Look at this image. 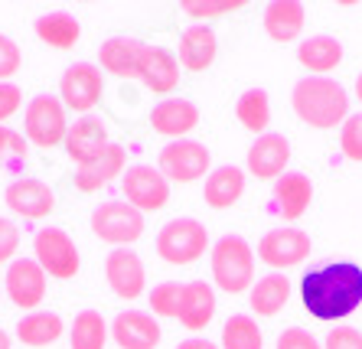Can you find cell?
<instances>
[{
  "label": "cell",
  "instance_id": "obj_31",
  "mask_svg": "<svg viewBox=\"0 0 362 349\" xmlns=\"http://www.w3.org/2000/svg\"><path fill=\"white\" fill-rule=\"evenodd\" d=\"M235 118L245 131L252 134H268V124H271V98L264 88H245L238 95L235 102Z\"/></svg>",
  "mask_w": 362,
  "mask_h": 349
},
{
  "label": "cell",
  "instance_id": "obj_28",
  "mask_svg": "<svg viewBox=\"0 0 362 349\" xmlns=\"http://www.w3.org/2000/svg\"><path fill=\"white\" fill-rule=\"evenodd\" d=\"M144 43L134 36H111L98 49V69L108 76H131L134 78L137 62H141Z\"/></svg>",
  "mask_w": 362,
  "mask_h": 349
},
{
  "label": "cell",
  "instance_id": "obj_23",
  "mask_svg": "<svg viewBox=\"0 0 362 349\" xmlns=\"http://www.w3.org/2000/svg\"><path fill=\"white\" fill-rule=\"evenodd\" d=\"M310 199H313V183L307 173L287 170L284 177L274 179V206H278V213L284 215V222L300 219V215L307 213Z\"/></svg>",
  "mask_w": 362,
  "mask_h": 349
},
{
  "label": "cell",
  "instance_id": "obj_11",
  "mask_svg": "<svg viewBox=\"0 0 362 349\" xmlns=\"http://www.w3.org/2000/svg\"><path fill=\"white\" fill-rule=\"evenodd\" d=\"M121 193H124V203H131L141 213H157L170 203V179L151 163H134L121 177Z\"/></svg>",
  "mask_w": 362,
  "mask_h": 349
},
{
  "label": "cell",
  "instance_id": "obj_4",
  "mask_svg": "<svg viewBox=\"0 0 362 349\" xmlns=\"http://www.w3.org/2000/svg\"><path fill=\"white\" fill-rule=\"evenodd\" d=\"M206 248H209V229L193 215H177V219L163 222L157 232V255L173 268L199 261Z\"/></svg>",
  "mask_w": 362,
  "mask_h": 349
},
{
  "label": "cell",
  "instance_id": "obj_45",
  "mask_svg": "<svg viewBox=\"0 0 362 349\" xmlns=\"http://www.w3.org/2000/svg\"><path fill=\"white\" fill-rule=\"evenodd\" d=\"M0 349H10V336L4 330H0Z\"/></svg>",
  "mask_w": 362,
  "mask_h": 349
},
{
  "label": "cell",
  "instance_id": "obj_9",
  "mask_svg": "<svg viewBox=\"0 0 362 349\" xmlns=\"http://www.w3.org/2000/svg\"><path fill=\"white\" fill-rule=\"evenodd\" d=\"M313 252L310 235L297 225H284V229H271L264 232V239L258 242V261H264L271 271H291V268H300Z\"/></svg>",
  "mask_w": 362,
  "mask_h": 349
},
{
  "label": "cell",
  "instance_id": "obj_5",
  "mask_svg": "<svg viewBox=\"0 0 362 349\" xmlns=\"http://www.w3.org/2000/svg\"><path fill=\"white\" fill-rule=\"evenodd\" d=\"M88 222H92L95 239L108 242L115 248H131L147 232V219L141 209H134L131 203H121V199H108V203L95 206Z\"/></svg>",
  "mask_w": 362,
  "mask_h": 349
},
{
  "label": "cell",
  "instance_id": "obj_14",
  "mask_svg": "<svg viewBox=\"0 0 362 349\" xmlns=\"http://www.w3.org/2000/svg\"><path fill=\"white\" fill-rule=\"evenodd\" d=\"M105 281L111 294L121 300H137L147 284V271L134 248H111L105 258Z\"/></svg>",
  "mask_w": 362,
  "mask_h": 349
},
{
  "label": "cell",
  "instance_id": "obj_25",
  "mask_svg": "<svg viewBox=\"0 0 362 349\" xmlns=\"http://www.w3.org/2000/svg\"><path fill=\"white\" fill-rule=\"evenodd\" d=\"M245 196V170L242 167H216L202 183V199L209 209H232Z\"/></svg>",
  "mask_w": 362,
  "mask_h": 349
},
{
  "label": "cell",
  "instance_id": "obj_34",
  "mask_svg": "<svg viewBox=\"0 0 362 349\" xmlns=\"http://www.w3.org/2000/svg\"><path fill=\"white\" fill-rule=\"evenodd\" d=\"M180 304H183V284L180 281H163L151 290V310L153 317H167V320H180Z\"/></svg>",
  "mask_w": 362,
  "mask_h": 349
},
{
  "label": "cell",
  "instance_id": "obj_33",
  "mask_svg": "<svg viewBox=\"0 0 362 349\" xmlns=\"http://www.w3.org/2000/svg\"><path fill=\"white\" fill-rule=\"evenodd\" d=\"M222 349H264V333L248 314L228 317L222 326Z\"/></svg>",
  "mask_w": 362,
  "mask_h": 349
},
{
  "label": "cell",
  "instance_id": "obj_32",
  "mask_svg": "<svg viewBox=\"0 0 362 349\" xmlns=\"http://www.w3.org/2000/svg\"><path fill=\"white\" fill-rule=\"evenodd\" d=\"M111 340V326L98 310H82L69 326V346L72 349H105Z\"/></svg>",
  "mask_w": 362,
  "mask_h": 349
},
{
  "label": "cell",
  "instance_id": "obj_30",
  "mask_svg": "<svg viewBox=\"0 0 362 349\" xmlns=\"http://www.w3.org/2000/svg\"><path fill=\"white\" fill-rule=\"evenodd\" d=\"M62 330H66V324H62V317L52 314V310H33V314H23L17 320V340L33 349L52 346V343L62 336Z\"/></svg>",
  "mask_w": 362,
  "mask_h": 349
},
{
  "label": "cell",
  "instance_id": "obj_8",
  "mask_svg": "<svg viewBox=\"0 0 362 349\" xmlns=\"http://www.w3.org/2000/svg\"><path fill=\"white\" fill-rule=\"evenodd\" d=\"M157 170L170 179V183H193L212 173V153L206 144L183 137V141H167L157 157Z\"/></svg>",
  "mask_w": 362,
  "mask_h": 349
},
{
  "label": "cell",
  "instance_id": "obj_13",
  "mask_svg": "<svg viewBox=\"0 0 362 349\" xmlns=\"http://www.w3.org/2000/svg\"><path fill=\"white\" fill-rule=\"evenodd\" d=\"M4 203L13 215L26 222H40L56 209V193L49 189V183H42L36 177H20L4 189Z\"/></svg>",
  "mask_w": 362,
  "mask_h": 349
},
{
  "label": "cell",
  "instance_id": "obj_43",
  "mask_svg": "<svg viewBox=\"0 0 362 349\" xmlns=\"http://www.w3.org/2000/svg\"><path fill=\"white\" fill-rule=\"evenodd\" d=\"M177 349H222V346H216V343L206 340V336H189V340L177 343Z\"/></svg>",
  "mask_w": 362,
  "mask_h": 349
},
{
  "label": "cell",
  "instance_id": "obj_10",
  "mask_svg": "<svg viewBox=\"0 0 362 349\" xmlns=\"http://www.w3.org/2000/svg\"><path fill=\"white\" fill-rule=\"evenodd\" d=\"M105 95V72L98 69V62H72L59 78V98L69 111L92 114V108L101 102Z\"/></svg>",
  "mask_w": 362,
  "mask_h": 349
},
{
  "label": "cell",
  "instance_id": "obj_7",
  "mask_svg": "<svg viewBox=\"0 0 362 349\" xmlns=\"http://www.w3.org/2000/svg\"><path fill=\"white\" fill-rule=\"evenodd\" d=\"M33 258L40 261V268L56 281H72L82 268L78 258V245L72 242L66 229L59 225H42L33 235Z\"/></svg>",
  "mask_w": 362,
  "mask_h": 349
},
{
  "label": "cell",
  "instance_id": "obj_29",
  "mask_svg": "<svg viewBox=\"0 0 362 349\" xmlns=\"http://www.w3.org/2000/svg\"><path fill=\"white\" fill-rule=\"evenodd\" d=\"M33 30H36V36H40V43H46L49 49H59V52L72 49V46L82 40V23H78L72 13H66V10L36 17Z\"/></svg>",
  "mask_w": 362,
  "mask_h": 349
},
{
  "label": "cell",
  "instance_id": "obj_44",
  "mask_svg": "<svg viewBox=\"0 0 362 349\" xmlns=\"http://www.w3.org/2000/svg\"><path fill=\"white\" fill-rule=\"evenodd\" d=\"M356 102L362 105V72H359V76H356Z\"/></svg>",
  "mask_w": 362,
  "mask_h": 349
},
{
  "label": "cell",
  "instance_id": "obj_46",
  "mask_svg": "<svg viewBox=\"0 0 362 349\" xmlns=\"http://www.w3.org/2000/svg\"><path fill=\"white\" fill-rule=\"evenodd\" d=\"M0 297H4V281H0Z\"/></svg>",
  "mask_w": 362,
  "mask_h": 349
},
{
  "label": "cell",
  "instance_id": "obj_2",
  "mask_svg": "<svg viewBox=\"0 0 362 349\" xmlns=\"http://www.w3.org/2000/svg\"><path fill=\"white\" fill-rule=\"evenodd\" d=\"M291 108L303 124L317 131L343 128L349 118V92L329 76H303L291 88Z\"/></svg>",
  "mask_w": 362,
  "mask_h": 349
},
{
  "label": "cell",
  "instance_id": "obj_1",
  "mask_svg": "<svg viewBox=\"0 0 362 349\" xmlns=\"http://www.w3.org/2000/svg\"><path fill=\"white\" fill-rule=\"evenodd\" d=\"M303 310L323 324H337L362 304V264L353 258L323 261L310 271H303L297 284Z\"/></svg>",
  "mask_w": 362,
  "mask_h": 349
},
{
  "label": "cell",
  "instance_id": "obj_19",
  "mask_svg": "<svg viewBox=\"0 0 362 349\" xmlns=\"http://www.w3.org/2000/svg\"><path fill=\"white\" fill-rule=\"evenodd\" d=\"M151 128L170 141H183V137H189V131L199 128V108L189 98L170 95L151 108Z\"/></svg>",
  "mask_w": 362,
  "mask_h": 349
},
{
  "label": "cell",
  "instance_id": "obj_38",
  "mask_svg": "<svg viewBox=\"0 0 362 349\" xmlns=\"http://www.w3.org/2000/svg\"><path fill=\"white\" fill-rule=\"evenodd\" d=\"M20 66H23V52H20L17 40L0 33V82H10L20 72Z\"/></svg>",
  "mask_w": 362,
  "mask_h": 349
},
{
  "label": "cell",
  "instance_id": "obj_41",
  "mask_svg": "<svg viewBox=\"0 0 362 349\" xmlns=\"http://www.w3.org/2000/svg\"><path fill=\"white\" fill-rule=\"evenodd\" d=\"M17 248H20V229L17 222H10L0 215V264H10L17 258Z\"/></svg>",
  "mask_w": 362,
  "mask_h": 349
},
{
  "label": "cell",
  "instance_id": "obj_37",
  "mask_svg": "<svg viewBox=\"0 0 362 349\" xmlns=\"http://www.w3.org/2000/svg\"><path fill=\"white\" fill-rule=\"evenodd\" d=\"M245 4L242 0H206V4H196V0H186V4H180V10H183L186 17L193 20H212V17H222V13H232V10H242Z\"/></svg>",
  "mask_w": 362,
  "mask_h": 349
},
{
  "label": "cell",
  "instance_id": "obj_20",
  "mask_svg": "<svg viewBox=\"0 0 362 349\" xmlns=\"http://www.w3.org/2000/svg\"><path fill=\"white\" fill-rule=\"evenodd\" d=\"M127 170V150L121 144H108L95 160L76 167V189L82 193H98L101 187H108L111 179H121Z\"/></svg>",
  "mask_w": 362,
  "mask_h": 349
},
{
  "label": "cell",
  "instance_id": "obj_27",
  "mask_svg": "<svg viewBox=\"0 0 362 349\" xmlns=\"http://www.w3.org/2000/svg\"><path fill=\"white\" fill-rule=\"evenodd\" d=\"M297 62H300L310 76H327V72H333V69L343 62V43H339L337 36H307V40H300V46H297Z\"/></svg>",
  "mask_w": 362,
  "mask_h": 349
},
{
  "label": "cell",
  "instance_id": "obj_18",
  "mask_svg": "<svg viewBox=\"0 0 362 349\" xmlns=\"http://www.w3.org/2000/svg\"><path fill=\"white\" fill-rule=\"evenodd\" d=\"M62 144H66L69 160L76 163V167H82V163L95 160V157L111 144L108 141V124H105L101 118H95V114H82V118H76L72 124H69Z\"/></svg>",
  "mask_w": 362,
  "mask_h": 349
},
{
  "label": "cell",
  "instance_id": "obj_22",
  "mask_svg": "<svg viewBox=\"0 0 362 349\" xmlns=\"http://www.w3.org/2000/svg\"><path fill=\"white\" fill-rule=\"evenodd\" d=\"M303 23H307V7L300 0H271L262 13L264 33L274 43H294L303 33Z\"/></svg>",
  "mask_w": 362,
  "mask_h": 349
},
{
  "label": "cell",
  "instance_id": "obj_16",
  "mask_svg": "<svg viewBox=\"0 0 362 349\" xmlns=\"http://www.w3.org/2000/svg\"><path fill=\"white\" fill-rule=\"evenodd\" d=\"M108 326L118 349H157L163 340L157 317L147 314V310H121Z\"/></svg>",
  "mask_w": 362,
  "mask_h": 349
},
{
  "label": "cell",
  "instance_id": "obj_39",
  "mask_svg": "<svg viewBox=\"0 0 362 349\" xmlns=\"http://www.w3.org/2000/svg\"><path fill=\"white\" fill-rule=\"evenodd\" d=\"M274 349H323V343L317 340L307 326H287V330L278 336Z\"/></svg>",
  "mask_w": 362,
  "mask_h": 349
},
{
  "label": "cell",
  "instance_id": "obj_21",
  "mask_svg": "<svg viewBox=\"0 0 362 349\" xmlns=\"http://www.w3.org/2000/svg\"><path fill=\"white\" fill-rule=\"evenodd\" d=\"M219 56V36L209 23H193L180 33L177 59L186 72H206Z\"/></svg>",
  "mask_w": 362,
  "mask_h": 349
},
{
  "label": "cell",
  "instance_id": "obj_42",
  "mask_svg": "<svg viewBox=\"0 0 362 349\" xmlns=\"http://www.w3.org/2000/svg\"><path fill=\"white\" fill-rule=\"evenodd\" d=\"M323 349H362V330L356 326H333L323 340Z\"/></svg>",
  "mask_w": 362,
  "mask_h": 349
},
{
  "label": "cell",
  "instance_id": "obj_12",
  "mask_svg": "<svg viewBox=\"0 0 362 349\" xmlns=\"http://www.w3.org/2000/svg\"><path fill=\"white\" fill-rule=\"evenodd\" d=\"M46 288H49V274L42 271L36 258H13V261L7 264L4 294L13 300V307L33 314L36 307L46 300Z\"/></svg>",
  "mask_w": 362,
  "mask_h": 349
},
{
  "label": "cell",
  "instance_id": "obj_3",
  "mask_svg": "<svg viewBox=\"0 0 362 349\" xmlns=\"http://www.w3.org/2000/svg\"><path fill=\"white\" fill-rule=\"evenodd\" d=\"M212 284L226 294H245L255 284V248L242 235H222L209 248Z\"/></svg>",
  "mask_w": 362,
  "mask_h": 349
},
{
  "label": "cell",
  "instance_id": "obj_17",
  "mask_svg": "<svg viewBox=\"0 0 362 349\" xmlns=\"http://www.w3.org/2000/svg\"><path fill=\"white\" fill-rule=\"evenodd\" d=\"M245 163H248V173L258 179H278L287 173V163H291V141H287L284 134H274V131H268V134L255 137V144L248 147V157H245Z\"/></svg>",
  "mask_w": 362,
  "mask_h": 349
},
{
  "label": "cell",
  "instance_id": "obj_36",
  "mask_svg": "<svg viewBox=\"0 0 362 349\" xmlns=\"http://www.w3.org/2000/svg\"><path fill=\"white\" fill-rule=\"evenodd\" d=\"M339 147H343V157L353 163H362V111L349 114L339 128Z\"/></svg>",
  "mask_w": 362,
  "mask_h": 349
},
{
  "label": "cell",
  "instance_id": "obj_35",
  "mask_svg": "<svg viewBox=\"0 0 362 349\" xmlns=\"http://www.w3.org/2000/svg\"><path fill=\"white\" fill-rule=\"evenodd\" d=\"M26 153H30V141H26L20 131L0 124V170H4V167H17V163H23Z\"/></svg>",
  "mask_w": 362,
  "mask_h": 349
},
{
  "label": "cell",
  "instance_id": "obj_40",
  "mask_svg": "<svg viewBox=\"0 0 362 349\" xmlns=\"http://www.w3.org/2000/svg\"><path fill=\"white\" fill-rule=\"evenodd\" d=\"M23 108V92L17 82H0V124H7Z\"/></svg>",
  "mask_w": 362,
  "mask_h": 349
},
{
  "label": "cell",
  "instance_id": "obj_24",
  "mask_svg": "<svg viewBox=\"0 0 362 349\" xmlns=\"http://www.w3.org/2000/svg\"><path fill=\"white\" fill-rule=\"evenodd\" d=\"M248 300H252V310L258 317H278L281 310L294 300V284L287 281V274L268 271L252 284Z\"/></svg>",
  "mask_w": 362,
  "mask_h": 349
},
{
  "label": "cell",
  "instance_id": "obj_26",
  "mask_svg": "<svg viewBox=\"0 0 362 349\" xmlns=\"http://www.w3.org/2000/svg\"><path fill=\"white\" fill-rule=\"evenodd\" d=\"M216 317V290L206 281H186L183 284V304H180V324L186 330H206Z\"/></svg>",
  "mask_w": 362,
  "mask_h": 349
},
{
  "label": "cell",
  "instance_id": "obj_6",
  "mask_svg": "<svg viewBox=\"0 0 362 349\" xmlns=\"http://www.w3.org/2000/svg\"><path fill=\"white\" fill-rule=\"evenodd\" d=\"M69 131V118H66V105L59 95H36L33 102L26 105L23 111V137L30 141V147L49 150V147L62 144Z\"/></svg>",
  "mask_w": 362,
  "mask_h": 349
},
{
  "label": "cell",
  "instance_id": "obj_15",
  "mask_svg": "<svg viewBox=\"0 0 362 349\" xmlns=\"http://www.w3.org/2000/svg\"><path fill=\"white\" fill-rule=\"evenodd\" d=\"M134 78L144 88H151L153 95H170L180 85V59L177 52H170L167 46H147L144 43L141 62H137Z\"/></svg>",
  "mask_w": 362,
  "mask_h": 349
}]
</instances>
